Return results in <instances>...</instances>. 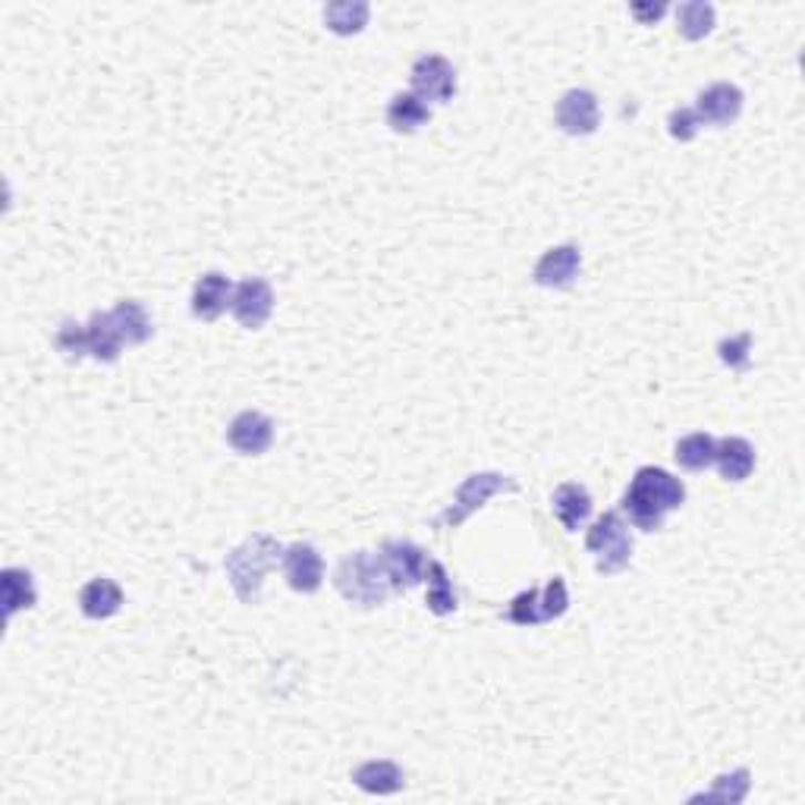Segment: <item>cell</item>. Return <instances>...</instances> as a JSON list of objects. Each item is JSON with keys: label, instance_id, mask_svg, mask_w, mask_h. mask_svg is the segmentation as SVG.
<instances>
[{"label": "cell", "instance_id": "18", "mask_svg": "<svg viewBox=\"0 0 805 805\" xmlns=\"http://www.w3.org/2000/svg\"><path fill=\"white\" fill-rule=\"evenodd\" d=\"M123 608V589H120L114 579L99 576L92 582H85L79 591V610L89 617V620H107Z\"/></svg>", "mask_w": 805, "mask_h": 805}, {"label": "cell", "instance_id": "26", "mask_svg": "<svg viewBox=\"0 0 805 805\" xmlns=\"http://www.w3.org/2000/svg\"><path fill=\"white\" fill-rule=\"evenodd\" d=\"M749 777H752V774H749V767H736L733 774H721L708 793L692 796V803H727V805L743 803V799L749 796V786H752Z\"/></svg>", "mask_w": 805, "mask_h": 805}, {"label": "cell", "instance_id": "7", "mask_svg": "<svg viewBox=\"0 0 805 805\" xmlns=\"http://www.w3.org/2000/svg\"><path fill=\"white\" fill-rule=\"evenodd\" d=\"M410 82H413V95L434 104H447L456 95V70L447 58L441 54H422L410 70Z\"/></svg>", "mask_w": 805, "mask_h": 805}, {"label": "cell", "instance_id": "31", "mask_svg": "<svg viewBox=\"0 0 805 805\" xmlns=\"http://www.w3.org/2000/svg\"><path fill=\"white\" fill-rule=\"evenodd\" d=\"M570 608V591H567V582L560 576L548 579V586L541 589V613H545V623L564 617Z\"/></svg>", "mask_w": 805, "mask_h": 805}, {"label": "cell", "instance_id": "5", "mask_svg": "<svg viewBox=\"0 0 805 805\" xmlns=\"http://www.w3.org/2000/svg\"><path fill=\"white\" fill-rule=\"evenodd\" d=\"M504 492H519V482L510 478V475H500V472H475V475H469V478L456 488L451 510L437 519V529H456V526H463L472 513L478 510V507H485V504L492 500L494 494Z\"/></svg>", "mask_w": 805, "mask_h": 805}, {"label": "cell", "instance_id": "30", "mask_svg": "<svg viewBox=\"0 0 805 805\" xmlns=\"http://www.w3.org/2000/svg\"><path fill=\"white\" fill-rule=\"evenodd\" d=\"M752 334H736V337H724L721 343H718V355H721V362L727 365L730 372H746L749 365H752Z\"/></svg>", "mask_w": 805, "mask_h": 805}, {"label": "cell", "instance_id": "28", "mask_svg": "<svg viewBox=\"0 0 805 805\" xmlns=\"http://www.w3.org/2000/svg\"><path fill=\"white\" fill-rule=\"evenodd\" d=\"M54 347H58V353L66 359V362H79L82 355H89V331H85V324H79V321H63L58 328V334H54Z\"/></svg>", "mask_w": 805, "mask_h": 805}, {"label": "cell", "instance_id": "4", "mask_svg": "<svg viewBox=\"0 0 805 805\" xmlns=\"http://www.w3.org/2000/svg\"><path fill=\"white\" fill-rule=\"evenodd\" d=\"M586 548L595 554V567L605 576L627 570L632 560V535L617 510L605 513L586 535Z\"/></svg>", "mask_w": 805, "mask_h": 805}, {"label": "cell", "instance_id": "3", "mask_svg": "<svg viewBox=\"0 0 805 805\" xmlns=\"http://www.w3.org/2000/svg\"><path fill=\"white\" fill-rule=\"evenodd\" d=\"M334 586L337 591L355 605V608H381L388 605L391 598V579L384 572V564H381V554H372V550H353L347 554L334 570Z\"/></svg>", "mask_w": 805, "mask_h": 805}, {"label": "cell", "instance_id": "6", "mask_svg": "<svg viewBox=\"0 0 805 805\" xmlns=\"http://www.w3.org/2000/svg\"><path fill=\"white\" fill-rule=\"evenodd\" d=\"M381 564L384 572L391 579L393 591H413L415 586L425 582V567H429V557L425 550L413 545V541H384L381 548Z\"/></svg>", "mask_w": 805, "mask_h": 805}, {"label": "cell", "instance_id": "22", "mask_svg": "<svg viewBox=\"0 0 805 805\" xmlns=\"http://www.w3.org/2000/svg\"><path fill=\"white\" fill-rule=\"evenodd\" d=\"M111 314H114V324H117V331L126 347H138V343L152 340V334H155L152 318L145 312V306L136 302V299H120Z\"/></svg>", "mask_w": 805, "mask_h": 805}, {"label": "cell", "instance_id": "19", "mask_svg": "<svg viewBox=\"0 0 805 805\" xmlns=\"http://www.w3.org/2000/svg\"><path fill=\"white\" fill-rule=\"evenodd\" d=\"M0 601H3L7 620L17 617L20 610L35 608L39 591H35V582H32V572L20 570V567H7L0 572Z\"/></svg>", "mask_w": 805, "mask_h": 805}, {"label": "cell", "instance_id": "32", "mask_svg": "<svg viewBox=\"0 0 805 805\" xmlns=\"http://www.w3.org/2000/svg\"><path fill=\"white\" fill-rule=\"evenodd\" d=\"M668 130L677 142H692L699 136V130H702V120H699V114L692 107H677V111H670Z\"/></svg>", "mask_w": 805, "mask_h": 805}, {"label": "cell", "instance_id": "25", "mask_svg": "<svg viewBox=\"0 0 805 805\" xmlns=\"http://www.w3.org/2000/svg\"><path fill=\"white\" fill-rule=\"evenodd\" d=\"M714 7L705 0H687L677 7V29L689 41H702L714 32Z\"/></svg>", "mask_w": 805, "mask_h": 805}, {"label": "cell", "instance_id": "12", "mask_svg": "<svg viewBox=\"0 0 805 805\" xmlns=\"http://www.w3.org/2000/svg\"><path fill=\"white\" fill-rule=\"evenodd\" d=\"M743 92L730 82H714L705 92H699L695 99V114L702 120V126H730L733 120L743 114Z\"/></svg>", "mask_w": 805, "mask_h": 805}, {"label": "cell", "instance_id": "10", "mask_svg": "<svg viewBox=\"0 0 805 805\" xmlns=\"http://www.w3.org/2000/svg\"><path fill=\"white\" fill-rule=\"evenodd\" d=\"M227 444L242 456H261L275 444V422L265 413L242 410L239 415H234V422L227 429Z\"/></svg>", "mask_w": 805, "mask_h": 805}, {"label": "cell", "instance_id": "27", "mask_svg": "<svg viewBox=\"0 0 805 805\" xmlns=\"http://www.w3.org/2000/svg\"><path fill=\"white\" fill-rule=\"evenodd\" d=\"M673 456L687 472H705L708 466H714V437L705 432L687 434L683 441H677Z\"/></svg>", "mask_w": 805, "mask_h": 805}, {"label": "cell", "instance_id": "33", "mask_svg": "<svg viewBox=\"0 0 805 805\" xmlns=\"http://www.w3.org/2000/svg\"><path fill=\"white\" fill-rule=\"evenodd\" d=\"M629 13H632L639 22L651 25V22H658L664 13H668V3H632Z\"/></svg>", "mask_w": 805, "mask_h": 805}, {"label": "cell", "instance_id": "17", "mask_svg": "<svg viewBox=\"0 0 805 805\" xmlns=\"http://www.w3.org/2000/svg\"><path fill=\"white\" fill-rule=\"evenodd\" d=\"M353 784L372 796H393L406 786V774H403V767L393 765L388 758H372L355 767Z\"/></svg>", "mask_w": 805, "mask_h": 805}, {"label": "cell", "instance_id": "14", "mask_svg": "<svg viewBox=\"0 0 805 805\" xmlns=\"http://www.w3.org/2000/svg\"><path fill=\"white\" fill-rule=\"evenodd\" d=\"M234 302V283L217 271H208L193 287V314L198 321H217Z\"/></svg>", "mask_w": 805, "mask_h": 805}, {"label": "cell", "instance_id": "2", "mask_svg": "<svg viewBox=\"0 0 805 805\" xmlns=\"http://www.w3.org/2000/svg\"><path fill=\"white\" fill-rule=\"evenodd\" d=\"M280 560H283V545L277 541L275 535H265V531L246 538L239 548L230 550L227 560H224V570H227L236 598L242 605H258L265 576L275 570Z\"/></svg>", "mask_w": 805, "mask_h": 805}, {"label": "cell", "instance_id": "16", "mask_svg": "<svg viewBox=\"0 0 805 805\" xmlns=\"http://www.w3.org/2000/svg\"><path fill=\"white\" fill-rule=\"evenodd\" d=\"M550 510L554 516L564 523V529L567 531H579L586 523H589L591 510H595V504H591V494L582 488V485H560L557 492L550 494Z\"/></svg>", "mask_w": 805, "mask_h": 805}, {"label": "cell", "instance_id": "20", "mask_svg": "<svg viewBox=\"0 0 805 805\" xmlns=\"http://www.w3.org/2000/svg\"><path fill=\"white\" fill-rule=\"evenodd\" d=\"M85 331H89V355L104 362V365H114L120 359V350H123V337L114 324V314L92 312Z\"/></svg>", "mask_w": 805, "mask_h": 805}, {"label": "cell", "instance_id": "13", "mask_svg": "<svg viewBox=\"0 0 805 805\" xmlns=\"http://www.w3.org/2000/svg\"><path fill=\"white\" fill-rule=\"evenodd\" d=\"M579 268H582V252H579V246H554L548 249L545 256L538 258V265H535V283L538 287H548V290H567L576 283V277H579Z\"/></svg>", "mask_w": 805, "mask_h": 805}, {"label": "cell", "instance_id": "29", "mask_svg": "<svg viewBox=\"0 0 805 805\" xmlns=\"http://www.w3.org/2000/svg\"><path fill=\"white\" fill-rule=\"evenodd\" d=\"M507 620L516 623V627H541V623H545V613H541V591L538 589L519 591V595L510 601Z\"/></svg>", "mask_w": 805, "mask_h": 805}, {"label": "cell", "instance_id": "23", "mask_svg": "<svg viewBox=\"0 0 805 805\" xmlns=\"http://www.w3.org/2000/svg\"><path fill=\"white\" fill-rule=\"evenodd\" d=\"M369 13H372V7L365 0H334L324 7V25L343 39L359 35L369 25Z\"/></svg>", "mask_w": 805, "mask_h": 805}, {"label": "cell", "instance_id": "9", "mask_svg": "<svg viewBox=\"0 0 805 805\" xmlns=\"http://www.w3.org/2000/svg\"><path fill=\"white\" fill-rule=\"evenodd\" d=\"M554 120L567 136H591L601 123V107H598V99L591 95L589 89H570L564 99L557 101Z\"/></svg>", "mask_w": 805, "mask_h": 805}, {"label": "cell", "instance_id": "24", "mask_svg": "<svg viewBox=\"0 0 805 805\" xmlns=\"http://www.w3.org/2000/svg\"><path fill=\"white\" fill-rule=\"evenodd\" d=\"M425 582H429V598H425V605H429V610H432L434 617H447V613H453V610L460 608V598H456V591H453L451 572L444 570V564L429 560V567H425Z\"/></svg>", "mask_w": 805, "mask_h": 805}, {"label": "cell", "instance_id": "1", "mask_svg": "<svg viewBox=\"0 0 805 805\" xmlns=\"http://www.w3.org/2000/svg\"><path fill=\"white\" fill-rule=\"evenodd\" d=\"M687 500V485L658 466H642L632 475V485L623 494V513L629 523L642 531L664 529V516L680 510Z\"/></svg>", "mask_w": 805, "mask_h": 805}, {"label": "cell", "instance_id": "21", "mask_svg": "<svg viewBox=\"0 0 805 805\" xmlns=\"http://www.w3.org/2000/svg\"><path fill=\"white\" fill-rule=\"evenodd\" d=\"M429 120H432V107L413 92H400L388 104V126L400 136H410L415 130H422Z\"/></svg>", "mask_w": 805, "mask_h": 805}, {"label": "cell", "instance_id": "15", "mask_svg": "<svg viewBox=\"0 0 805 805\" xmlns=\"http://www.w3.org/2000/svg\"><path fill=\"white\" fill-rule=\"evenodd\" d=\"M714 466L724 482H746L755 469V447L746 437H721L714 441Z\"/></svg>", "mask_w": 805, "mask_h": 805}, {"label": "cell", "instance_id": "11", "mask_svg": "<svg viewBox=\"0 0 805 805\" xmlns=\"http://www.w3.org/2000/svg\"><path fill=\"white\" fill-rule=\"evenodd\" d=\"M283 576H287V586L293 591L312 595L324 582V560L312 545L296 541L290 548H283Z\"/></svg>", "mask_w": 805, "mask_h": 805}, {"label": "cell", "instance_id": "8", "mask_svg": "<svg viewBox=\"0 0 805 805\" xmlns=\"http://www.w3.org/2000/svg\"><path fill=\"white\" fill-rule=\"evenodd\" d=\"M230 312L249 331L265 328L271 312H275V290H271V283L265 277H246V280H239L234 287Z\"/></svg>", "mask_w": 805, "mask_h": 805}]
</instances>
